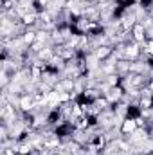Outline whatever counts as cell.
Returning a JSON list of instances; mask_svg holds the SVG:
<instances>
[{"instance_id": "cell-4", "label": "cell", "mask_w": 153, "mask_h": 155, "mask_svg": "<svg viewBox=\"0 0 153 155\" xmlns=\"http://www.w3.org/2000/svg\"><path fill=\"white\" fill-rule=\"evenodd\" d=\"M22 40L25 41V45H33L34 41H36V29H27L24 35H22Z\"/></svg>"}, {"instance_id": "cell-2", "label": "cell", "mask_w": 153, "mask_h": 155, "mask_svg": "<svg viewBox=\"0 0 153 155\" xmlns=\"http://www.w3.org/2000/svg\"><path fill=\"white\" fill-rule=\"evenodd\" d=\"M137 128H139V126H137V121H135V117H126V119L121 123V132H122V137H126V135L133 134Z\"/></svg>"}, {"instance_id": "cell-1", "label": "cell", "mask_w": 153, "mask_h": 155, "mask_svg": "<svg viewBox=\"0 0 153 155\" xmlns=\"http://www.w3.org/2000/svg\"><path fill=\"white\" fill-rule=\"evenodd\" d=\"M122 96H124V90H122V87H121V85L112 87V88H108V92H105V97L108 99V103H110V105H117V103L122 99Z\"/></svg>"}, {"instance_id": "cell-3", "label": "cell", "mask_w": 153, "mask_h": 155, "mask_svg": "<svg viewBox=\"0 0 153 155\" xmlns=\"http://www.w3.org/2000/svg\"><path fill=\"white\" fill-rule=\"evenodd\" d=\"M132 36H133V40H135L137 43H144V41H146V29H144V25H142L141 22H137V24L132 27Z\"/></svg>"}, {"instance_id": "cell-5", "label": "cell", "mask_w": 153, "mask_h": 155, "mask_svg": "<svg viewBox=\"0 0 153 155\" xmlns=\"http://www.w3.org/2000/svg\"><path fill=\"white\" fill-rule=\"evenodd\" d=\"M150 155H153V153H150Z\"/></svg>"}]
</instances>
